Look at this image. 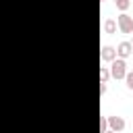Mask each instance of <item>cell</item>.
I'll return each instance as SVG.
<instances>
[{
    "label": "cell",
    "instance_id": "3957f363",
    "mask_svg": "<svg viewBox=\"0 0 133 133\" xmlns=\"http://www.w3.org/2000/svg\"><path fill=\"white\" fill-rule=\"evenodd\" d=\"M114 50H116V56H118V58H125V60H127V58L131 56V52H133V46H131V42H121Z\"/></svg>",
    "mask_w": 133,
    "mask_h": 133
},
{
    "label": "cell",
    "instance_id": "4fadbf2b",
    "mask_svg": "<svg viewBox=\"0 0 133 133\" xmlns=\"http://www.w3.org/2000/svg\"><path fill=\"white\" fill-rule=\"evenodd\" d=\"M131 46H133V39H131Z\"/></svg>",
    "mask_w": 133,
    "mask_h": 133
},
{
    "label": "cell",
    "instance_id": "ba28073f",
    "mask_svg": "<svg viewBox=\"0 0 133 133\" xmlns=\"http://www.w3.org/2000/svg\"><path fill=\"white\" fill-rule=\"evenodd\" d=\"M114 6H116L121 12H125V10L131 6V0H114Z\"/></svg>",
    "mask_w": 133,
    "mask_h": 133
},
{
    "label": "cell",
    "instance_id": "8fae6325",
    "mask_svg": "<svg viewBox=\"0 0 133 133\" xmlns=\"http://www.w3.org/2000/svg\"><path fill=\"white\" fill-rule=\"evenodd\" d=\"M100 94H102V96L106 94V83H100Z\"/></svg>",
    "mask_w": 133,
    "mask_h": 133
},
{
    "label": "cell",
    "instance_id": "6da1fadb",
    "mask_svg": "<svg viewBox=\"0 0 133 133\" xmlns=\"http://www.w3.org/2000/svg\"><path fill=\"white\" fill-rule=\"evenodd\" d=\"M125 75H127V62H125V58H114V60H110V77L112 79H125Z\"/></svg>",
    "mask_w": 133,
    "mask_h": 133
},
{
    "label": "cell",
    "instance_id": "7a4b0ae2",
    "mask_svg": "<svg viewBox=\"0 0 133 133\" xmlns=\"http://www.w3.org/2000/svg\"><path fill=\"white\" fill-rule=\"evenodd\" d=\"M116 29L121 33H133V17H129L127 12H121L116 17Z\"/></svg>",
    "mask_w": 133,
    "mask_h": 133
},
{
    "label": "cell",
    "instance_id": "5b68a950",
    "mask_svg": "<svg viewBox=\"0 0 133 133\" xmlns=\"http://www.w3.org/2000/svg\"><path fill=\"white\" fill-rule=\"evenodd\" d=\"M108 127L112 131H123L125 129V118L123 116H108Z\"/></svg>",
    "mask_w": 133,
    "mask_h": 133
},
{
    "label": "cell",
    "instance_id": "52a82bcc",
    "mask_svg": "<svg viewBox=\"0 0 133 133\" xmlns=\"http://www.w3.org/2000/svg\"><path fill=\"white\" fill-rule=\"evenodd\" d=\"M108 79H110V69L100 66V83H108Z\"/></svg>",
    "mask_w": 133,
    "mask_h": 133
},
{
    "label": "cell",
    "instance_id": "9c48e42d",
    "mask_svg": "<svg viewBox=\"0 0 133 133\" xmlns=\"http://www.w3.org/2000/svg\"><path fill=\"white\" fill-rule=\"evenodd\" d=\"M106 131H108V118L102 116L100 118V133H106Z\"/></svg>",
    "mask_w": 133,
    "mask_h": 133
},
{
    "label": "cell",
    "instance_id": "30bf717a",
    "mask_svg": "<svg viewBox=\"0 0 133 133\" xmlns=\"http://www.w3.org/2000/svg\"><path fill=\"white\" fill-rule=\"evenodd\" d=\"M125 81H127V87L133 91V73H127L125 75Z\"/></svg>",
    "mask_w": 133,
    "mask_h": 133
},
{
    "label": "cell",
    "instance_id": "277c9868",
    "mask_svg": "<svg viewBox=\"0 0 133 133\" xmlns=\"http://www.w3.org/2000/svg\"><path fill=\"white\" fill-rule=\"evenodd\" d=\"M100 58H102L104 62H110V60L116 58V50H114L112 46H102V50H100Z\"/></svg>",
    "mask_w": 133,
    "mask_h": 133
},
{
    "label": "cell",
    "instance_id": "8992f818",
    "mask_svg": "<svg viewBox=\"0 0 133 133\" xmlns=\"http://www.w3.org/2000/svg\"><path fill=\"white\" fill-rule=\"evenodd\" d=\"M104 31L106 33H116V21L114 19H106L104 21Z\"/></svg>",
    "mask_w": 133,
    "mask_h": 133
},
{
    "label": "cell",
    "instance_id": "7c38bea8",
    "mask_svg": "<svg viewBox=\"0 0 133 133\" xmlns=\"http://www.w3.org/2000/svg\"><path fill=\"white\" fill-rule=\"evenodd\" d=\"M100 2H106V0H100Z\"/></svg>",
    "mask_w": 133,
    "mask_h": 133
}]
</instances>
